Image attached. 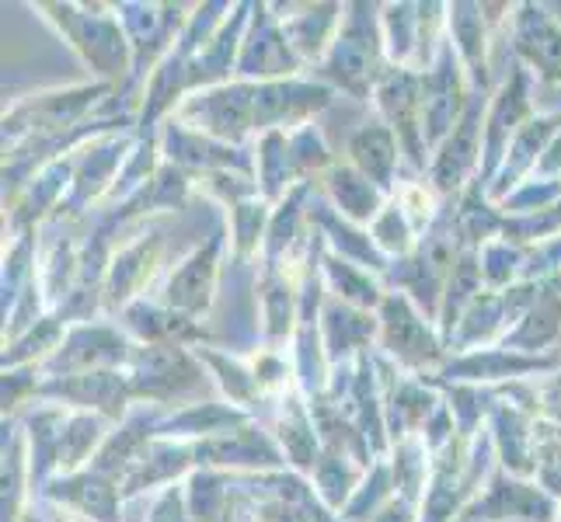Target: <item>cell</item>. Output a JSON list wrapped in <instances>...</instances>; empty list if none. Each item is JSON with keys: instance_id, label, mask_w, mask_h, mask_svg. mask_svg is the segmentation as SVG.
Returning <instances> with one entry per match:
<instances>
[{"instance_id": "1", "label": "cell", "mask_w": 561, "mask_h": 522, "mask_svg": "<svg viewBox=\"0 0 561 522\" xmlns=\"http://www.w3.org/2000/svg\"><path fill=\"white\" fill-rule=\"evenodd\" d=\"M383 56H387V43L377 22V8L345 4L335 43L328 46L321 60V73L324 81H332V88H342L345 94L363 102L377 91L380 77L391 70L383 67Z\"/></svg>"}, {"instance_id": "2", "label": "cell", "mask_w": 561, "mask_h": 522, "mask_svg": "<svg viewBox=\"0 0 561 522\" xmlns=\"http://www.w3.org/2000/svg\"><path fill=\"white\" fill-rule=\"evenodd\" d=\"M49 22H56L60 35L81 53V60L94 67V73L105 77V84L119 81L126 67L133 63L129 35L119 22V14H108V8H73V4H43Z\"/></svg>"}, {"instance_id": "3", "label": "cell", "mask_w": 561, "mask_h": 522, "mask_svg": "<svg viewBox=\"0 0 561 522\" xmlns=\"http://www.w3.org/2000/svg\"><path fill=\"white\" fill-rule=\"evenodd\" d=\"M126 380L133 401H150V408L199 391L206 373L203 359L182 345H137L126 362Z\"/></svg>"}, {"instance_id": "4", "label": "cell", "mask_w": 561, "mask_h": 522, "mask_svg": "<svg viewBox=\"0 0 561 522\" xmlns=\"http://www.w3.org/2000/svg\"><path fill=\"white\" fill-rule=\"evenodd\" d=\"M471 94L474 91H468V67L460 63L450 38H443L433 67L422 70V132L430 153H436L443 140L457 129L471 105Z\"/></svg>"}, {"instance_id": "5", "label": "cell", "mask_w": 561, "mask_h": 522, "mask_svg": "<svg viewBox=\"0 0 561 522\" xmlns=\"http://www.w3.org/2000/svg\"><path fill=\"white\" fill-rule=\"evenodd\" d=\"M112 84H81V88H67V91H49V94H35V98L18 105L8 119H4V137H35V143H64V132L84 126V115L91 105L108 94Z\"/></svg>"}, {"instance_id": "6", "label": "cell", "mask_w": 561, "mask_h": 522, "mask_svg": "<svg viewBox=\"0 0 561 522\" xmlns=\"http://www.w3.org/2000/svg\"><path fill=\"white\" fill-rule=\"evenodd\" d=\"M377 321L383 352L398 366H404V370L425 376L430 366H439L443 356H447V345H443V335L433 332V321H425L419 306L404 293H398V289L383 297Z\"/></svg>"}, {"instance_id": "7", "label": "cell", "mask_w": 561, "mask_h": 522, "mask_svg": "<svg viewBox=\"0 0 561 522\" xmlns=\"http://www.w3.org/2000/svg\"><path fill=\"white\" fill-rule=\"evenodd\" d=\"M255 81H234L209 91H196L179 105V123L192 126L203 137L238 147L248 132H255Z\"/></svg>"}, {"instance_id": "8", "label": "cell", "mask_w": 561, "mask_h": 522, "mask_svg": "<svg viewBox=\"0 0 561 522\" xmlns=\"http://www.w3.org/2000/svg\"><path fill=\"white\" fill-rule=\"evenodd\" d=\"M377 108L383 115V123L391 126V132L401 143V153L409 158L412 171H425V132H422V73L412 67H391L374 91Z\"/></svg>"}, {"instance_id": "9", "label": "cell", "mask_w": 561, "mask_h": 522, "mask_svg": "<svg viewBox=\"0 0 561 522\" xmlns=\"http://www.w3.org/2000/svg\"><path fill=\"white\" fill-rule=\"evenodd\" d=\"M133 352H137V345H133L119 327L73 324L64 338V345L38 366H43L49 376H77V373L119 370V366L129 362Z\"/></svg>"}, {"instance_id": "10", "label": "cell", "mask_w": 561, "mask_h": 522, "mask_svg": "<svg viewBox=\"0 0 561 522\" xmlns=\"http://www.w3.org/2000/svg\"><path fill=\"white\" fill-rule=\"evenodd\" d=\"M530 123V70L527 67H516L513 77L502 91L492 98L489 115H485V158H481V174L478 178L492 185V178L499 174L502 161L516 140V132Z\"/></svg>"}, {"instance_id": "11", "label": "cell", "mask_w": 561, "mask_h": 522, "mask_svg": "<svg viewBox=\"0 0 561 522\" xmlns=\"http://www.w3.org/2000/svg\"><path fill=\"white\" fill-rule=\"evenodd\" d=\"M304 67V60L289 46V38L283 35L279 18L273 14V8H255L251 14V32L244 35V46L238 56V73L244 81H289L297 77Z\"/></svg>"}, {"instance_id": "12", "label": "cell", "mask_w": 561, "mask_h": 522, "mask_svg": "<svg viewBox=\"0 0 561 522\" xmlns=\"http://www.w3.org/2000/svg\"><path fill=\"white\" fill-rule=\"evenodd\" d=\"M220 251H224V230H217L206 244L192 247L188 255L179 262L164 286V306L179 311L196 321L213 306L217 297V279H220Z\"/></svg>"}, {"instance_id": "13", "label": "cell", "mask_w": 561, "mask_h": 522, "mask_svg": "<svg viewBox=\"0 0 561 522\" xmlns=\"http://www.w3.org/2000/svg\"><path fill=\"white\" fill-rule=\"evenodd\" d=\"M332 102V88L314 84V81H300V77H289V81H265L255 91V132L268 129H286L289 126H307L314 112H321Z\"/></svg>"}, {"instance_id": "14", "label": "cell", "mask_w": 561, "mask_h": 522, "mask_svg": "<svg viewBox=\"0 0 561 522\" xmlns=\"http://www.w3.org/2000/svg\"><path fill=\"white\" fill-rule=\"evenodd\" d=\"M468 509L481 522H558L554 498L545 488L530 485V480H516L506 471L492 474L489 488Z\"/></svg>"}, {"instance_id": "15", "label": "cell", "mask_w": 561, "mask_h": 522, "mask_svg": "<svg viewBox=\"0 0 561 522\" xmlns=\"http://www.w3.org/2000/svg\"><path fill=\"white\" fill-rule=\"evenodd\" d=\"M35 397L67 401L81 411H102L105 418L119 421L126 418V404L133 401L129 380L119 370H99V373H77V376H49L38 383Z\"/></svg>"}, {"instance_id": "16", "label": "cell", "mask_w": 561, "mask_h": 522, "mask_svg": "<svg viewBox=\"0 0 561 522\" xmlns=\"http://www.w3.org/2000/svg\"><path fill=\"white\" fill-rule=\"evenodd\" d=\"M513 53L545 84H561V25L548 8L524 4L513 18Z\"/></svg>"}, {"instance_id": "17", "label": "cell", "mask_w": 561, "mask_h": 522, "mask_svg": "<svg viewBox=\"0 0 561 522\" xmlns=\"http://www.w3.org/2000/svg\"><path fill=\"white\" fill-rule=\"evenodd\" d=\"M192 450H196V463H203V467H230V471L248 467L255 474H265V471H279L286 463L279 442L255 429V425H244V429L230 436L199 439L192 442Z\"/></svg>"}, {"instance_id": "18", "label": "cell", "mask_w": 561, "mask_h": 522, "mask_svg": "<svg viewBox=\"0 0 561 522\" xmlns=\"http://www.w3.org/2000/svg\"><path fill=\"white\" fill-rule=\"evenodd\" d=\"M161 150L168 164H175L182 171H203V174H213V171H241V174H251V161L244 158V150L230 147V143H220L213 137H203L192 126L171 119L164 126V140H161Z\"/></svg>"}, {"instance_id": "19", "label": "cell", "mask_w": 561, "mask_h": 522, "mask_svg": "<svg viewBox=\"0 0 561 522\" xmlns=\"http://www.w3.org/2000/svg\"><path fill=\"white\" fill-rule=\"evenodd\" d=\"M561 356H524L513 348H478L450 359L439 370V383H492V380H516L537 370H558Z\"/></svg>"}, {"instance_id": "20", "label": "cell", "mask_w": 561, "mask_h": 522, "mask_svg": "<svg viewBox=\"0 0 561 522\" xmlns=\"http://www.w3.org/2000/svg\"><path fill=\"white\" fill-rule=\"evenodd\" d=\"M161 234H144L140 241H133L123 247L119 255L108 262L105 276V311H126L129 303H137V293L150 282L153 265L161 258Z\"/></svg>"}, {"instance_id": "21", "label": "cell", "mask_w": 561, "mask_h": 522, "mask_svg": "<svg viewBox=\"0 0 561 522\" xmlns=\"http://www.w3.org/2000/svg\"><path fill=\"white\" fill-rule=\"evenodd\" d=\"M46 498H53L56 506L77 509L81 515L94 522H119V506L123 491L112 477H102L94 471H81L70 477H53L46 485Z\"/></svg>"}, {"instance_id": "22", "label": "cell", "mask_w": 561, "mask_h": 522, "mask_svg": "<svg viewBox=\"0 0 561 522\" xmlns=\"http://www.w3.org/2000/svg\"><path fill=\"white\" fill-rule=\"evenodd\" d=\"M192 463H196V450H192V442H182V439H161L153 436L150 446L144 450V456L133 463V471L126 474V480L119 485L123 498H133L147 488H171L175 485V477H182Z\"/></svg>"}, {"instance_id": "23", "label": "cell", "mask_w": 561, "mask_h": 522, "mask_svg": "<svg viewBox=\"0 0 561 522\" xmlns=\"http://www.w3.org/2000/svg\"><path fill=\"white\" fill-rule=\"evenodd\" d=\"M324 327H321V338H324V352L332 359V370L335 366H345L350 359H356L359 352H366L374 335H380V321L366 311H356V306L342 303L339 297H332L324 303V314H321Z\"/></svg>"}, {"instance_id": "24", "label": "cell", "mask_w": 561, "mask_h": 522, "mask_svg": "<svg viewBox=\"0 0 561 522\" xmlns=\"http://www.w3.org/2000/svg\"><path fill=\"white\" fill-rule=\"evenodd\" d=\"M534 418L527 411H519L516 404L499 401L495 394V408H492V442H495V456L502 463V471L513 477H530L537 474L534 463Z\"/></svg>"}, {"instance_id": "25", "label": "cell", "mask_w": 561, "mask_h": 522, "mask_svg": "<svg viewBox=\"0 0 561 522\" xmlns=\"http://www.w3.org/2000/svg\"><path fill=\"white\" fill-rule=\"evenodd\" d=\"M350 164L391 196L401 167V143L387 123H366L350 137Z\"/></svg>"}, {"instance_id": "26", "label": "cell", "mask_w": 561, "mask_h": 522, "mask_svg": "<svg viewBox=\"0 0 561 522\" xmlns=\"http://www.w3.org/2000/svg\"><path fill=\"white\" fill-rule=\"evenodd\" d=\"M324 188H328V199H332L339 217L356 227H363V223L374 227V220L387 206L383 192L366 178L363 171H356L350 161H335L324 171Z\"/></svg>"}, {"instance_id": "27", "label": "cell", "mask_w": 561, "mask_h": 522, "mask_svg": "<svg viewBox=\"0 0 561 522\" xmlns=\"http://www.w3.org/2000/svg\"><path fill=\"white\" fill-rule=\"evenodd\" d=\"M558 126H561V112H551V115H534V119L516 132L506 164L499 167V174L489 185V199H510V188L519 185V178H524L530 167L545 161V150L558 132Z\"/></svg>"}, {"instance_id": "28", "label": "cell", "mask_w": 561, "mask_h": 522, "mask_svg": "<svg viewBox=\"0 0 561 522\" xmlns=\"http://www.w3.org/2000/svg\"><path fill=\"white\" fill-rule=\"evenodd\" d=\"M276 442L300 474H314L318 460H321V450H318L321 436H318V425L311 415V404H304V394L297 386L279 401Z\"/></svg>"}, {"instance_id": "29", "label": "cell", "mask_w": 561, "mask_h": 522, "mask_svg": "<svg viewBox=\"0 0 561 522\" xmlns=\"http://www.w3.org/2000/svg\"><path fill=\"white\" fill-rule=\"evenodd\" d=\"M126 147H129L126 140H115V137L112 140H94L84 158H77L70 199L60 202L56 217H64V209L73 217V212H81L84 202L99 199L102 192L115 182V171H119V164H123V150Z\"/></svg>"}, {"instance_id": "30", "label": "cell", "mask_w": 561, "mask_h": 522, "mask_svg": "<svg viewBox=\"0 0 561 522\" xmlns=\"http://www.w3.org/2000/svg\"><path fill=\"white\" fill-rule=\"evenodd\" d=\"M447 28L460 63L471 73L474 91H489V22L481 4H450Z\"/></svg>"}, {"instance_id": "31", "label": "cell", "mask_w": 561, "mask_h": 522, "mask_svg": "<svg viewBox=\"0 0 561 522\" xmlns=\"http://www.w3.org/2000/svg\"><path fill=\"white\" fill-rule=\"evenodd\" d=\"M342 11L345 8H339V4H318V8H300V14L279 18L283 35L289 38V46H294V53L304 63L324 60L328 46H332L339 35Z\"/></svg>"}, {"instance_id": "32", "label": "cell", "mask_w": 561, "mask_h": 522, "mask_svg": "<svg viewBox=\"0 0 561 522\" xmlns=\"http://www.w3.org/2000/svg\"><path fill=\"white\" fill-rule=\"evenodd\" d=\"M248 425L244 408H234V404H188L179 415H164L158 425L161 439H217V436H230Z\"/></svg>"}, {"instance_id": "33", "label": "cell", "mask_w": 561, "mask_h": 522, "mask_svg": "<svg viewBox=\"0 0 561 522\" xmlns=\"http://www.w3.org/2000/svg\"><path fill=\"white\" fill-rule=\"evenodd\" d=\"M558 338H561V289L540 279V300L502 341H506V348H513V352L537 356V352H545L548 345H554Z\"/></svg>"}, {"instance_id": "34", "label": "cell", "mask_w": 561, "mask_h": 522, "mask_svg": "<svg viewBox=\"0 0 561 522\" xmlns=\"http://www.w3.org/2000/svg\"><path fill=\"white\" fill-rule=\"evenodd\" d=\"M259 196L268 206H279L289 192L300 185L294 153H289V132L286 129H268L259 137Z\"/></svg>"}, {"instance_id": "35", "label": "cell", "mask_w": 561, "mask_h": 522, "mask_svg": "<svg viewBox=\"0 0 561 522\" xmlns=\"http://www.w3.org/2000/svg\"><path fill=\"white\" fill-rule=\"evenodd\" d=\"M321 272H324V282L335 289V297L342 303H350V306H356V311H366V314L380 311V303L387 297L383 286L370 272H366L363 265L335 255V251H328V244L321 251Z\"/></svg>"}, {"instance_id": "36", "label": "cell", "mask_w": 561, "mask_h": 522, "mask_svg": "<svg viewBox=\"0 0 561 522\" xmlns=\"http://www.w3.org/2000/svg\"><path fill=\"white\" fill-rule=\"evenodd\" d=\"M105 439H108V432H105V421L99 415H91V411L67 415L60 450H56V477L81 474L84 463H91L94 456H99Z\"/></svg>"}, {"instance_id": "37", "label": "cell", "mask_w": 561, "mask_h": 522, "mask_svg": "<svg viewBox=\"0 0 561 522\" xmlns=\"http://www.w3.org/2000/svg\"><path fill=\"white\" fill-rule=\"evenodd\" d=\"M370 467L350 460V456H339V453H321L318 467H314V491L332 512H342L345 506L353 501V495L359 491L363 477Z\"/></svg>"}, {"instance_id": "38", "label": "cell", "mask_w": 561, "mask_h": 522, "mask_svg": "<svg viewBox=\"0 0 561 522\" xmlns=\"http://www.w3.org/2000/svg\"><path fill=\"white\" fill-rule=\"evenodd\" d=\"M391 471H394L398 495L404 501H412V506H419V495H422V488H430V477H433V453H430V446H425V439L419 432L394 442Z\"/></svg>"}, {"instance_id": "39", "label": "cell", "mask_w": 561, "mask_h": 522, "mask_svg": "<svg viewBox=\"0 0 561 522\" xmlns=\"http://www.w3.org/2000/svg\"><path fill=\"white\" fill-rule=\"evenodd\" d=\"M383 43H387V56H391V67H409L412 60H419V4H387L383 18Z\"/></svg>"}, {"instance_id": "40", "label": "cell", "mask_w": 561, "mask_h": 522, "mask_svg": "<svg viewBox=\"0 0 561 522\" xmlns=\"http://www.w3.org/2000/svg\"><path fill=\"white\" fill-rule=\"evenodd\" d=\"M391 498H398L394 495V471L387 460H377V463H370V471H366L359 491L353 495L350 506L342 509L339 519L342 522H374L387 509V501Z\"/></svg>"}, {"instance_id": "41", "label": "cell", "mask_w": 561, "mask_h": 522, "mask_svg": "<svg viewBox=\"0 0 561 522\" xmlns=\"http://www.w3.org/2000/svg\"><path fill=\"white\" fill-rule=\"evenodd\" d=\"M268 223H273V206H268L262 196L230 206V237H234L238 258L259 255V247H265Z\"/></svg>"}, {"instance_id": "42", "label": "cell", "mask_w": 561, "mask_h": 522, "mask_svg": "<svg viewBox=\"0 0 561 522\" xmlns=\"http://www.w3.org/2000/svg\"><path fill=\"white\" fill-rule=\"evenodd\" d=\"M227 474L220 471H196L188 477V491H185V501H188V515L192 522H224L227 515V501H230V491H227Z\"/></svg>"}, {"instance_id": "43", "label": "cell", "mask_w": 561, "mask_h": 522, "mask_svg": "<svg viewBox=\"0 0 561 522\" xmlns=\"http://www.w3.org/2000/svg\"><path fill=\"white\" fill-rule=\"evenodd\" d=\"M203 359V366H209L213 373H217V383H220V391L224 397L234 404V408H248L251 401L262 397V386L255 380V370H248L244 362L238 359H230V356H220V352H213V348H199L196 352Z\"/></svg>"}, {"instance_id": "44", "label": "cell", "mask_w": 561, "mask_h": 522, "mask_svg": "<svg viewBox=\"0 0 561 522\" xmlns=\"http://www.w3.org/2000/svg\"><path fill=\"white\" fill-rule=\"evenodd\" d=\"M370 237L374 244L380 247V255L383 258H409L412 251L419 247V234H415V227L409 223V217H404V209L398 202H387L383 212L374 220L370 227Z\"/></svg>"}, {"instance_id": "45", "label": "cell", "mask_w": 561, "mask_h": 522, "mask_svg": "<svg viewBox=\"0 0 561 522\" xmlns=\"http://www.w3.org/2000/svg\"><path fill=\"white\" fill-rule=\"evenodd\" d=\"M478 262H481V276H485V286H510L516 276H524V262H527V251L510 244L506 237H495L485 247L478 251Z\"/></svg>"}, {"instance_id": "46", "label": "cell", "mask_w": 561, "mask_h": 522, "mask_svg": "<svg viewBox=\"0 0 561 522\" xmlns=\"http://www.w3.org/2000/svg\"><path fill=\"white\" fill-rule=\"evenodd\" d=\"M289 153H294V167H297L300 182H311V174L328 171L335 164L324 140H321V129L314 123H307L300 129H289Z\"/></svg>"}, {"instance_id": "47", "label": "cell", "mask_w": 561, "mask_h": 522, "mask_svg": "<svg viewBox=\"0 0 561 522\" xmlns=\"http://www.w3.org/2000/svg\"><path fill=\"white\" fill-rule=\"evenodd\" d=\"M255 380H259V386H262V394H268V391H279V386H286V380H289V370H286V359L276 352V348H265V352H259V359H255Z\"/></svg>"}, {"instance_id": "48", "label": "cell", "mask_w": 561, "mask_h": 522, "mask_svg": "<svg viewBox=\"0 0 561 522\" xmlns=\"http://www.w3.org/2000/svg\"><path fill=\"white\" fill-rule=\"evenodd\" d=\"M150 522H192L185 491L175 488V485L164 488V491L158 495V501H153V509H150Z\"/></svg>"}, {"instance_id": "49", "label": "cell", "mask_w": 561, "mask_h": 522, "mask_svg": "<svg viewBox=\"0 0 561 522\" xmlns=\"http://www.w3.org/2000/svg\"><path fill=\"white\" fill-rule=\"evenodd\" d=\"M540 415H548L554 425H561V376H554L551 383H540Z\"/></svg>"}, {"instance_id": "50", "label": "cell", "mask_w": 561, "mask_h": 522, "mask_svg": "<svg viewBox=\"0 0 561 522\" xmlns=\"http://www.w3.org/2000/svg\"><path fill=\"white\" fill-rule=\"evenodd\" d=\"M374 522H419V515H415V506H412V501H404V498L398 495V498L387 501V509H383Z\"/></svg>"}, {"instance_id": "51", "label": "cell", "mask_w": 561, "mask_h": 522, "mask_svg": "<svg viewBox=\"0 0 561 522\" xmlns=\"http://www.w3.org/2000/svg\"><path fill=\"white\" fill-rule=\"evenodd\" d=\"M558 522H561V512H558Z\"/></svg>"}]
</instances>
